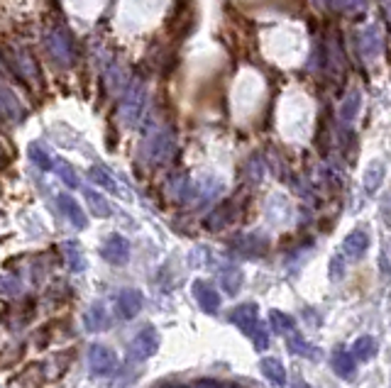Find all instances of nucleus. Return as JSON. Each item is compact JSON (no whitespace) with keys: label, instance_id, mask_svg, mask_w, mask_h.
<instances>
[{"label":"nucleus","instance_id":"nucleus-5","mask_svg":"<svg viewBox=\"0 0 391 388\" xmlns=\"http://www.w3.org/2000/svg\"><path fill=\"white\" fill-rule=\"evenodd\" d=\"M284 337H286V344H289V349L294 354H298V357H306V359H313V362H316V359H321V349L313 347L311 342H306V339H303L298 332H294V330H291V332H286Z\"/></svg>","mask_w":391,"mask_h":388},{"label":"nucleus","instance_id":"nucleus-7","mask_svg":"<svg viewBox=\"0 0 391 388\" xmlns=\"http://www.w3.org/2000/svg\"><path fill=\"white\" fill-rule=\"evenodd\" d=\"M376 352H379V347H376V339L372 334H362L352 344V354H355L357 362H372L376 357Z\"/></svg>","mask_w":391,"mask_h":388},{"label":"nucleus","instance_id":"nucleus-9","mask_svg":"<svg viewBox=\"0 0 391 388\" xmlns=\"http://www.w3.org/2000/svg\"><path fill=\"white\" fill-rule=\"evenodd\" d=\"M384 169L386 166L381 164V161H374V164H369V169H365V179L362 181H365L367 193H374V191L384 184Z\"/></svg>","mask_w":391,"mask_h":388},{"label":"nucleus","instance_id":"nucleus-1","mask_svg":"<svg viewBox=\"0 0 391 388\" xmlns=\"http://www.w3.org/2000/svg\"><path fill=\"white\" fill-rule=\"evenodd\" d=\"M157 347H159L157 332L154 330H145V332L130 344V359L132 362H145V359H150L152 354L157 352Z\"/></svg>","mask_w":391,"mask_h":388},{"label":"nucleus","instance_id":"nucleus-8","mask_svg":"<svg viewBox=\"0 0 391 388\" xmlns=\"http://www.w3.org/2000/svg\"><path fill=\"white\" fill-rule=\"evenodd\" d=\"M262 373H264L274 386H279V388L286 386V369L281 366L279 359H274V357L262 359Z\"/></svg>","mask_w":391,"mask_h":388},{"label":"nucleus","instance_id":"nucleus-2","mask_svg":"<svg viewBox=\"0 0 391 388\" xmlns=\"http://www.w3.org/2000/svg\"><path fill=\"white\" fill-rule=\"evenodd\" d=\"M88 364H90V369H93L95 373H113V369H115L118 359H115V354H113L108 347L95 344V347H90Z\"/></svg>","mask_w":391,"mask_h":388},{"label":"nucleus","instance_id":"nucleus-3","mask_svg":"<svg viewBox=\"0 0 391 388\" xmlns=\"http://www.w3.org/2000/svg\"><path fill=\"white\" fill-rule=\"evenodd\" d=\"M367 247H369V237H367L365 229H352L345 237V242H342V252H345V257L352 259V261L365 257Z\"/></svg>","mask_w":391,"mask_h":388},{"label":"nucleus","instance_id":"nucleus-13","mask_svg":"<svg viewBox=\"0 0 391 388\" xmlns=\"http://www.w3.org/2000/svg\"><path fill=\"white\" fill-rule=\"evenodd\" d=\"M120 305H125V318H132V315H135L137 310H140V296H137V293L125 296Z\"/></svg>","mask_w":391,"mask_h":388},{"label":"nucleus","instance_id":"nucleus-4","mask_svg":"<svg viewBox=\"0 0 391 388\" xmlns=\"http://www.w3.org/2000/svg\"><path fill=\"white\" fill-rule=\"evenodd\" d=\"M330 364H333V369H335V373L340 378H352V376H355L357 359H355V354H352V349L337 347L335 352H333V357H330Z\"/></svg>","mask_w":391,"mask_h":388},{"label":"nucleus","instance_id":"nucleus-6","mask_svg":"<svg viewBox=\"0 0 391 388\" xmlns=\"http://www.w3.org/2000/svg\"><path fill=\"white\" fill-rule=\"evenodd\" d=\"M232 323H235L242 332L252 337V334H255V330L260 328V320H257V308H255V305H242V308H237L235 313H232Z\"/></svg>","mask_w":391,"mask_h":388},{"label":"nucleus","instance_id":"nucleus-11","mask_svg":"<svg viewBox=\"0 0 391 388\" xmlns=\"http://www.w3.org/2000/svg\"><path fill=\"white\" fill-rule=\"evenodd\" d=\"M269 320H271V328H274V332L279 334H286L294 330V318L286 313H281V310H271L269 313Z\"/></svg>","mask_w":391,"mask_h":388},{"label":"nucleus","instance_id":"nucleus-10","mask_svg":"<svg viewBox=\"0 0 391 388\" xmlns=\"http://www.w3.org/2000/svg\"><path fill=\"white\" fill-rule=\"evenodd\" d=\"M196 298H198V303L203 305V310H208V313H216L218 305H221V298H218L216 291L206 289V286H196Z\"/></svg>","mask_w":391,"mask_h":388},{"label":"nucleus","instance_id":"nucleus-12","mask_svg":"<svg viewBox=\"0 0 391 388\" xmlns=\"http://www.w3.org/2000/svg\"><path fill=\"white\" fill-rule=\"evenodd\" d=\"M252 342H255V347L260 349V352H264V349L269 347V334H266L264 325H260V328L255 330V334H252Z\"/></svg>","mask_w":391,"mask_h":388}]
</instances>
